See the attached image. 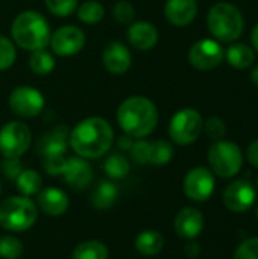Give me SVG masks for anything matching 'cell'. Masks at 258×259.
I'll list each match as a JSON object with an SVG mask.
<instances>
[{
  "label": "cell",
  "instance_id": "6",
  "mask_svg": "<svg viewBox=\"0 0 258 259\" xmlns=\"http://www.w3.org/2000/svg\"><path fill=\"white\" fill-rule=\"evenodd\" d=\"M208 164L214 175L222 179H230L242 170L243 153L233 141H214L208 149Z\"/></svg>",
  "mask_w": 258,
  "mask_h": 259
},
{
  "label": "cell",
  "instance_id": "1",
  "mask_svg": "<svg viewBox=\"0 0 258 259\" xmlns=\"http://www.w3.org/2000/svg\"><path fill=\"white\" fill-rule=\"evenodd\" d=\"M114 131L102 117H87L70 129L68 146L84 159L103 156L113 146Z\"/></svg>",
  "mask_w": 258,
  "mask_h": 259
},
{
  "label": "cell",
  "instance_id": "44",
  "mask_svg": "<svg viewBox=\"0 0 258 259\" xmlns=\"http://www.w3.org/2000/svg\"><path fill=\"white\" fill-rule=\"evenodd\" d=\"M0 193H2V184H0Z\"/></svg>",
  "mask_w": 258,
  "mask_h": 259
},
{
  "label": "cell",
  "instance_id": "46",
  "mask_svg": "<svg viewBox=\"0 0 258 259\" xmlns=\"http://www.w3.org/2000/svg\"><path fill=\"white\" fill-rule=\"evenodd\" d=\"M257 187H258V179H257Z\"/></svg>",
  "mask_w": 258,
  "mask_h": 259
},
{
  "label": "cell",
  "instance_id": "23",
  "mask_svg": "<svg viewBox=\"0 0 258 259\" xmlns=\"http://www.w3.org/2000/svg\"><path fill=\"white\" fill-rule=\"evenodd\" d=\"M117 197H119L117 187L109 181H102L91 196V203L97 209H108L116 203Z\"/></svg>",
  "mask_w": 258,
  "mask_h": 259
},
{
  "label": "cell",
  "instance_id": "17",
  "mask_svg": "<svg viewBox=\"0 0 258 259\" xmlns=\"http://www.w3.org/2000/svg\"><path fill=\"white\" fill-rule=\"evenodd\" d=\"M175 232L184 240H195L204 229L205 220L199 209L187 206L182 208L175 217Z\"/></svg>",
  "mask_w": 258,
  "mask_h": 259
},
{
  "label": "cell",
  "instance_id": "27",
  "mask_svg": "<svg viewBox=\"0 0 258 259\" xmlns=\"http://www.w3.org/2000/svg\"><path fill=\"white\" fill-rule=\"evenodd\" d=\"M55 58L50 52H47L46 49L41 50H35L30 52L29 56V67L30 70L36 74V76H47L55 70Z\"/></svg>",
  "mask_w": 258,
  "mask_h": 259
},
{
  "label": "cell",
  "instance_id": "34",
  "mask_svg": "<svg viewBox=\"0 0 258 259\" xmlns=\"http://www.w3.org/2000/svg\"><path fill=\"white\" fill-rule=\"evenodd\" d=\"M204 132L213 141H220L227 134V124L220 117H210L207 121H204Z\"/></svg>",
  "mask_w": 258,
  "mask_h": 259
},
{
  "label": "cell",
  "instance_id": "13",
  "mask_svg": "<svg viewBox=\"0 0 258 259\" xmlns=\"http://www.w3.org/2000/svg\"><path fill=\"white\" fill-rule=\"evenodd\" d=\"M257 200V191L254 185L246 179H237L231 182L224 191V203L233 212H245Z\"/></svg>",
  "mask_w": 258,
  "mask_h": 259
},
{
  "label": "cell",
  "instance_id": "35",
  "mask_svg": "<svg viewBox=\"0 0 258 259\" xmlns=\"http://www.w3.org/2000/svg\"><path fill=\"white\" fill-rule=\"evenodd\" d=\"M131 158L138 162V164H149V156H151V141L140 138L134 141L132 147L129 149Z\"/></svg>",
  "mask_w": 258,
  "mask_h": 259
},
{
  "label": "cell",
  "instance_id": "36",
  "mask_svg": "<svg viewBox=\"0 0 258 259\" xmlns=\"http://www.w3.org/2000/svg\"><path fill=\"white\" fill-rule=\"evenodd\" d=\"M234 259H258V237L245 240L236 249Z\"/></svg>",
  "mask_w": 258,
  "mask_h": 259
},
{
  "label": "cell",
  "instance_id": "45",
  "mask_svg": "<svg viewBox=\"0 0 258 259\" xmlns=\"http://www.w3.org/2000/svg\"><path fill=\"white\" fill-rule=\"evenodd\" d=\"M257 219H258V208H257Z\"/></svg>",
  "mask_w": 258,
  "mask_h": 259
},
{
  "label": "cell",
  "instance_id": "24",
  "mask_svg": "<svg viewBox=\"0 0 258 259\" xmlns=\"http://www.w3.org/2000/svg\"><path fill=\"white\" fill-rule=\"evenodd\" d=\"M108 247L97 240H88L78 244L71 253V259H108Z\"/></svg>",
  "mask_w": 258,
  "mask_h": 259
},
{
  "label": "cell",
  "instance_id": "42",
  "mask_svg": "<svg viewBox=\"0 0 258 259\" xmlns=\"http://www.w3.org/2000/svg\"><path fill=\"white\" fill-rule=\"evenodd\" d=\"M251 41H252V49L258 53V23L254 26L252 33H251Z\"/></svg>",
  "mask_w": 258,
  "mask_h": 259
},
{
  "label": "cell",
  "instance_id": "19",
  "mask_svg": "<svg viewBox=\"0 0 258 259\" xmlns=\"http://www.w3.org/2000/svg\"><path fill=\"white\" fill-rule=\"evenodd\" d=\"M61 175L64 176L65 184L75 190H82L93 181V168L87 162V159L81 156L67 158V162Z\"/></svg>",
  "mask_w": 258,
  "mask_h": 259
},
{
  "label": "cell",
  "instance_id": "38",
  "mask_svg": "<svg viewBox=\"0 0 258 259\" xmlns=\"http://www.w3.org/2000/svg\"><path fill=\"white\" fill-rule=\"evenodd\" d=\"M67 162L65 155L62 156H49V158H43V167L49 175H61L64 170V165Z\"/></svg>",
  "mask_w": 258,
  "mask_h": 259
},
{
  "label": "cell",
  "instance_id": "16",
  "mask_svg": "<svg viewBox=\"0 0 258 259\" xmlns=\"http://www.w3.org/2000/svg\"><path fill=\"white\" fill-rule=\"evenodd\" d=\"M128 41L129 44L138 50V52H148L152 50L160 38L158 29L155 27V24H152L151 21L146 20H140V21H132L128 27Z\"/></svg>",
  "mask_w": 258,
  "mask_h": 259
},
{
  "label": "cell",
  "instance_id": "33",
  "mask_svg": "<svg viewBox=\"0 0 258 259\" xmlns=\"http://www.w3.org/2000/svg\"><path fill=\"white\" fill-rule=\"evenodd\" d=\"M134 15H135V9L134 6L126 2V0H119L114 3L113 6V17L119 24H125L129 26L134 21Z\"/></svg>",
  "mask_w": 258,
  "mask_h": 259
},
{
  "label": "cell",
  "instance_id": "8",
  "mask_svg": "<svg viewBox=\"0 0 258 259\" xmlns=\"http://www.w3.org/2000/svg\"><path fill=\"white\" fill-rule=\"evenodd\" d=\"M32 143V132L23 121H8L0 129V153L5 158H21Z\"/></svg>",
  "mask_w": 258,
  "mask_h": 259
},
{
  "label": "cell",
  "instance_id": "37",
  "mask_svg": "<svg viewBox=\"0 0 258 259\" xmlns=\"http://www.w3.org/2000/svg\"><path fill=\"white\" fill-rule=\"evenodd\" d=\"M23 165L20 158H5V161L0 164V171L2 175L9 179V181H15L17 176L23 171Z\"/></svg>",
  "mask_w": 258,
  "mask_h": 259
},
{
  "label": "cell",
  "instance_id": "7",
  "mask_svg": "<svg viewBox=\"0 0 258 259\" xmlns=\"http://www.w3.org/2000/svg\"><path fill=\"white\" fill-rule=\"evenodd\" d=\"M204 132V118L193 108H184L173 114L169 123V137L178 146L193 144Z\"/></svg>",
  "mask_w": 258,
  "mask_h": 259
},
{
  "label": "cell",
  "instance_id": "9",
  "mask_svg": "<svg viewBox=\"0 0 258 259\" xmlns=\"http://www.w3.org/2000/svg\"><path fill=\"white\" fill-rule=\"evenodd\" d=\"M8 105L11 111L21 118H33L40 115L46 106V100L41 91L29 85H20L9 94Z\"/></svg>",
  "mask_w": 258,
  "mask_h": 259
},
{
  "label": "cell",
  "instance_id": "18",
  "mask_svg": "<svg viewBox=\"0 0 258 259\" xmlns=\"http://www.w3.org/2000/svg\"><path fill=\"white\" fill-rule=\"evenodd\" d=\"M198 15L196 0H166L164 17L175 27H186Z\"/></svg>",
  "mask_w": 258,
  "mask_h": 259
},
{
  "label": "cell",
  "instance_id": "11",
  "mask_svg": "<svg viewBox=\"0 0 258 259\" xmlns=\"http://www.w3.org/2000/svg\"><path fill=\"white\" fill-rule=\"evenodd\" d=\"M216 187L214 175L207 167H195L184 178V194L193 202H205L211 197Z\"/></svg>",
  "mask_w": 258,
  "mask_h": 259
},
{
  "label": "cell",
  "instance_id": "40",
  "mask_svg": "<svg viewBox=\"0 0 258 259\" xmlns=\"http://www.w3.org/2000/svg\"><path fill=\"white\" fill-rule=\"evenodd\" d=\"M199 252H201L199 250V244L195 240H189V243L186 246V255L190 256V258H195V256L199 255Z\"/></svg>",
  "mask_w": 258,
  "mask_h": 259
},
{
  "label": "cell",
  "instance_id": "26",
  "mask_svg": "<svg viewBox=\"0 0 258 259\" xmlns=\"http://www.w3.org/2000/svg\"><path fill=\"white\" fill-rule=\"evenodd\" d=\"M76 15L79 18V21L94 26L97 23H100L105 17V8L100 2L97 0H87L81 5H78L76 8Z\"/></svg>",
  "mask_w": 258,
  "mask_h": 259
},
{
  "label": "cell",
  "instance_id": "22",
  "mask_svg": "<svg viewBox=\"0 0 258 259\" xmlns=\"http://www.w3.org/2000/svg\"><path fill=\"white\" fill-rule=\"evenodd\" d=\"M164 247V237L158 231H143L135 238V249L144 256H155Z\"/></svg>",
  "mask_w": 258,
  "mask_h": 259
},
{
  "label": "cell",
  "instance_id": "15",
  "mask_svg": "<svg viewBox=\"0 0 258 259\" xmlns=\"http://www.w3.org/2000/svg\"><path fill=\"white\" fill-rule=\"evenodd\" d=\"M102 62L108 73L120 76L125 74L132 64V53L120 41H111L105 46L102 52Z\"/></svg>",
  "mask_w": 258,
  "mask_h": 259
},
{
  "label": "cell",
  "instance_id": "2",
  "mask_svg": "<svg viewBox=\"0 0 258 259\" xmlns=\"http://www.w3.org/2000/svg\"><path fill=\"white\" fill-rule=\"evenodd\" d=\"M117 123L120 129L134 140L146 138L158 124L157 105L146 96H131L120 103Z\"/></svg>",
  "mask_w": 258,
  "mask_h": 259
},
{
  "label": "cell",
  "instance_id": "32",
  "mask_svg": "<svg viewBox=\"0 0 258 259\" xmlns=\"http://www.w3.org/2000/svg\"><path fill=\"white\" fill-rule=\"evenodd\" d=\"M47 11L55 17H70L73 12H76V8L79 5V0H44Z\"/></svg>",
  "mask_w": 258,
  "mask_h": 259
},
{
  "label": "cell",
  "instance_id": "4",
  "mask_svg": "<svg viewBox=\"0 0 258 259\" xmlns=\"http://www.w3.org/2000/svg\"><path fill=\"white\" fill-rule=\"evenodd\" d=\"M207 26L216 41L234 42L243 33L245 20L236 5L220 2L210 8L207 15Z\"/></svg>",
  "mask_w": 258,
  "mask_h": 259
},
{
  "label": "cell",
  "instance_id": "5",
  "mask_svg": "<svg viewBox=\"0 0 258 259\" xmlns=\"http://www.w3.org/2000/svg\"><path fill=\"white\" fill-rule=\"evenodd\" d=\"M38 219V206L26 196H12L0 202V226L9 232H24Z\"/></svg>",
  "mask_w": 258,
  "mask_h": 259
},
{
  "label": "cell",
  "instance_id": "28",
  "mask_svg": "<svg viewBox=\"0 0 258 259\" xmlns=\"http://www.w3.org/2000/svg\"><path fill=\"white\" fill-rule=\"evenodd\" d=\"M103 170L109 179L119 181V179H123L128 176L131 165H129L128 158H125L120 153H113L106 158V161L103 164Z\"/></svg>",
  "mask_w": 258,
  "mask_h": 259
},
{
  "label": "cell",
  "instance_id": "29",
  "mask_svg": "<svg viewBox=\"0 0 258 259\" xmlns=\"http://www.w3.org/2000/svg\"><path fill=\"white\" fill-rule=\"evenodd\" d=\"M173 158V146L166 140L151 141V156L149 164L152 165H166Z\"/></svg>",
  "mask_w": 258,
  "mask_h": 259
},
{
  "label": "cell",
  "instance_id": "30",
  "mask_svg": "<svg viewBox=\"0 0 258 259\" xmlns=\"http://www.w3.org/2000/svg\"><path fill=\"white\" fill-rule=\"evenodd\" d=\"M23 243L14 235L0 237V256L3 259H18L23 255Z\"/></svg>",
  "mask_w": 258,
  "mask_h": 259
},
{
  "label": "cell",
  "instance_id": "41",
  "mask_svg": "<svg viewBox=\"0 0 258 259\" xmlns=\"http://www.w3.org/2000/svg\"><path fill=\"white\" fill-rule=\"evenodd\" d=\"M132 144H134V138L129 137V135H126V134H123L119 138V147L123 149V150H129L132 147Z\"/></svg>",
  "mask_w": 258,
  "mask_h": 259
},
{
  "label": "cell",
  "instance_id": "3",
  "mask_svg": "<svg viewBox=\"0 0 258 259\" xmlns=\"http://www.w3.org/2000/svg\"><path fill=\"white\" fill-rule=\"evenodd\" d=\"M50 35L47 18L32 9L20 12L11 24L12 42L27 52L46 49L50 42Z\"/></svg>",
  "mask_w": 258,
  "mask_h": 259
},
{
  "label": "cell",
  "instance_id": "21",
  "mask_svg": "<svg viewBox=\"0 0 258 259\" xmlns=\"http://www.w3.org/2000/svg\"><path fill=\"white\" fill-rule=\"evenodd\" d=\"M225 58L233 68L246 70L255 61V50L252 47H249L248 44H243V42L231 44L225 52Z\"/></svg>",
  "mask_w": 258,
  "mask_h": 259
},
{
  "label": "cell",
  "instance_id": "14",
  "mask_svg": "<svg viewBox=\"0 0 258 259\" xmlns=\"http://www.w3.org/2000/svg\"><path fill=\"white\" fill-rule=\"evenodd\" d=\"M70 129L65 124H58L53 129L44 132L36 141V153L43 158L62 156L68 147Z\"/></svg>",
  "mask_w": 258,
  "mask_h": 259
},
{
  "label": "cell",
  "instance_id": "39",
  "mask_svg": "<svg viewBox=\"0 0 258 259\" xmlns=\"http://www.w3.org/2000/svg\"><path fill=\"white\" fill-rule=\"evenodd\" d=\"M246 158H248V161H249L255 168H258V140L252 141V143L248 146Z\"/></svg>",
  "mask_w": 258,
  "mask_h": 259
},
{
  "label": "cell",
  "instance_id": "31",
  "mask_svg": "<svg viewBox=\"0 0 258 259\" xmlns=\"http://www.w3.org/2000/svg\"><path fill=\"white\" fill-rule=\"evenodd\" d=\"M17 59V49L11 38L0 35V71L8 70Z\"/></svg>",
  "mask_w": 258,
  "mask_h": 259
},
{
  "label": "cell",
  "instance_id": "10",
  "mask_svg": "<svg viewBox=\"0 0 258 259\" xmlns=\"http://www.w3.org/2000/svg\"><path fill=\"white\" fill-rule=\"evenodd\" d=\"M225 58V50L216 39H199L189 50V62L193 68L199 71L214 70L222 64Z\"/></svg>",
  "mask_w": 258,
  "mask_h": 259
},
{
  "label": "cell",
  "instance_id": "20",
  "mask_svg": "<svg viewBox=\"0 0 258 259\" xmlns=\"http://www.w3.org/2000/svg\"><path fill=\"white\" fill-rule=\"evenodd\" d=\"M36 196H38L36 206L46 215L58 217V215H62L68 209V197H67V194L62 190L56 188V187L41 188V191Z\"/></svg>",
  "mask_w": 258,
  "mask_h": 259
},
{
  "label": "cell",
  "instance_id": "12",
  "mask_svg": "<svg viewBox=\"0 0 258 259\" xmlns=\"http://www.w3.org/2000/svg\"><path fill=\"white\" fill-rule=\"evenodd\" d=\"M50 49L58 56L78 55L85 46V33L81 27L67 24L58 27L50 35Z\"/></svg>",
  "mask_w": 258,
  "mask_h": 259
},
{
  "label": "cell",
  "instance_id": "25",
  "mask_svg": "<svg viewBox=\"0 0 258 259\" xmlns=\"http://www.w3.org/2000/svg\"><path fill=\"white\" fill-rule=\"evenodd\" d=\"M15 184H17V190L20 191L21 196L30 197V196H35V194H38L41 191L43 179L35 170L27 168V170H23L17 176Z\"/></svg>",
  "mask_w": 258,
  "mask_h": 259
},
{
  "label": "cell",
  "instance_id": "43",
  "mask_svg": "<svg viewBox=\"0 0 258 259\" xmlns=\"http://www.w3.org/2000/svg\"><path fill=\"white\" fill-rule=\"evenodd\" d=\"M251 80L254 82L255 87H258V65L251 71Z\"/></svg>",
  "mask_w": 258,
  "mask_h": 259
}]
</instances>
